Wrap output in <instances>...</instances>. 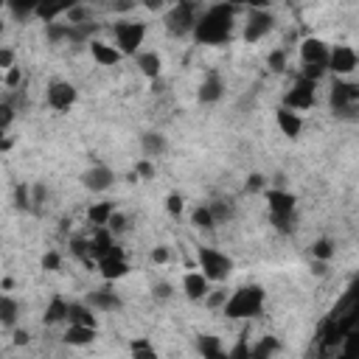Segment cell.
<instances>
[{
  "instance_id": "6da1fadb",
  "label": "cell",
  "mask_w": 359,
  "mask_h": 359,
  "mask_svg": "<svg viewBox=\"0 0 359 359\" xmlns=\"http://www.w3.org/2000/svg\"><path fill=\"white\" fill-rule=\"evenodd\" d=\"M233 29H236V6L219 0V3L200 12L191 37L200 45H225L233 37Z\"/></svg>"
},
{
  "instance_id": "7a4b0ae2",
  "label": "cell",
  "mask_w": 359,
  "mask_h": 359,
  "mask_svg": "<svg viewBox=\"0 0 359 359\" xmlns=\"http://www.w3.org/2000/svg\"><path fill=\"white\" fill-rule=\"evenodd\" d=\"M264 303H267L264 286L247 284V286H239L236 292L228 295V300L222 306V314L228 320H253V317H258L264 312Z\"/></svg>"
},
{
  "instance_id": "3957f363",
  "label": "cell",
  "mask_w": 359,
  "mask_h": 359,
  "mask_svg": "<svg viewBox=\"0 0 359 359\" xmlns=\"http://www.w3.org/2000/svg\"><path fill=\"white\" fill-rule=\"evenodd\" d=\"M267 191V211H270V222L275 225L278 233H292L295 230V208H298V197L289 194L286 189H264Z\"/></svg>"
},
{
  "instance_id": "277c9868",
  "label": "cell",
  "mask_w": 359,
  "mask_h": 359,
  "mask_svg": "<svg viewBox=\"0 0 359 359\" xmlns=\"http://www.w3.org/2000/svg\"><path fill=\"white\" fill-rule=\"evenodd\" d=\"M328 107H331V112L337 118L353 121L356 110H359V85L345 82V79L337 76V82L331 85V93H328Z\"/></svg>"
},
{
  "instance_id": "5b68a950",
  "label": "cell",
  "mask_w": 359,
  "mask_h": 359,
  "mask_svg": "<svg viewBox=\"0 0 359 359\" xmlns=\"http://www.w3.org/2000/svg\"><path fill=\"white\" fill-rule=\"evenodd\" d=\"M197 264H200V272L211 284H225L233 272V258L222 250H214V247H200L197 250Z\"/></svg>"
},
{
  "instance_id": "8992f818",
  "label": "cell",
  "mask_w": 359,
  "mask_h": 359,
  "mask_svg": "<svg viewBox=\"0 0 359 359\" xmlns=\"http://www.w3.org/2000/svg\"><path fill=\"white\" fill-rule=\"evenodd\" d=\"M197 17H200L197 3H191V0H180L177 6H171V9L166 12L163 23H166V31H168L171 37H180V40H183V37H191Z\"/></svg>"
},
{
  "instance_id": "52a82bcc",
  "label": "cell",
  "mask_w": 359,
  "mask_h": 359,
  "mask_svg": "<svg viewBox=\"0 0 359 359\" xmlns=\"http://www.w3.org/2000/svg\"><path fill=\"white\" fill-rule=\"evenodd\" d=\"M112 40H115V48L124 54V57H135L146 40V23L140 20H118L112 26Z\"/></svg>"
},
{
  "instance_id": "ba28073f",
  "label": "cell",
  "mask_w": 359,
  "mask_h": 359,
  "mask_svg": "<svg viewBox=\"0 0 359 359\" xmlns=\"http://www.w3.org/2000/svg\"><path fill=\"white\" fill-rule=\"evenodd\" d=\"M275 15L270 12V9H250V15H247V20H244V29H242V40L247 43V45H256V43H261L267 34H272L275 31Z\"/></svg>"
},
{
  "instance_id": "9c48e42d",
  "label": "cell",
  "mask_w": 359,
  "mask_h": 359,
  "mask_svg": "<svg viewBox=\"0 0 359 359\" xmlns=\"http://www.w3.org/2000/svg\"><path fill=\"white\" fill-rule=\"evenodd\" d=\"M314 101H317V82L303 79V76H298L295 85L284 93V107H289V110H295V112L312 110Z\"/></svg>"
},
{
  "instance_id": "30bf717a",
  "label": "cell",
  "mask_w": 359,
  "mask_h": 359,
  "mask_svg": "<svg viewBox=\"0 0 359 359\" xmlns=\"http://www.w3.org/2000/svg\"><path fill=\"white\" fill-rule=\"evenodd\" d=\"M76 98H79V90H76V85H71L68 79H54V82L45 87V104H48L54 112H68V110H73Z\"/></svg>"
},
{
  "instance_id": "8fae6325",
  "label": "cell",
  "mask_w": 359,
  "mask_h": 359,
  "mask_svg": "<svg viewBox=\"0 0 359 359\" xmlns=\"http://www.w3.org/2000/svg\"><path fill=\"white\" fill-rule=\"evenodd\" d=\"M79 183H82V189H87L90 194H104V191H110V189L115 186V171H112L110 166H104V163H93L90 168L82 171Z\"/></svg>"
},
{
  "instance_id": "7c38bea8",
  "label": "cell",
  "mask_w": 359,
  "mask_h": 359,
  "mask_svg": "<svg viewBox=\"0 0 359 359\" xmlns=\"http://www.w3.org/2000/svg\"><path fill=\"white\" fill-rule=\"evenodd\" d=\"M356 65H359V57H356V51L351 45H334L328 51V71L334 76L345 79V76H351L356 71Z\"/></svg>"
},
{
  "instance_id": "4fadbf2b",
  "label": "cell",
  "mask_w": 359,
  "mask_h": 359,
  "mask_svg": "<svg viewBox=\"0 0 359 359\" xmlns=\"http://www.w3.org/2000/svg\"><path fill=\"white\" fill-rule=\"evenodd\" d=\"M96 270L101 272V278H104V281H118V278H124V275L129 272V261L124 258L121 247L115 244L107 256H101V258L96 261Z\"/></svg>"
},
{
  "instance_id": "5bb4252c",
  "label": "cell",
  "mask_w": 359,
  "mask_h": 359,
  "mask_svg": "<svg viewBox=\"0 0 359 359\" xmlns=\"http://www.w3.org/2000/svg\"><path fill=\"white\" fill-rule=\"evenodd\" d=\"M225 96V79L217 73V71H208L205 79L200 82V90H197V101L211 107V104H219Z\"/></svg>"
},
{
  "instance_id": "9a60e30c",
  "label": "cell",
  "mask_w": 359,
  "mask_h": 359,
  "mask_svg": "<svg viewBox=\"0 0 359 359\" xmlns=\"http://www.w3.org/2000/svg\"><path fill=\"white\" fill-rule=\"evenodd\" d=\"M328 45L320 40V37H309V40H303V45H300V62L303 65H320V68H325L328 71Z\"/></svg>"
},
{
  "instance_id": "2e32d148",
  "label": "cell",
  "mask_w": 359,
  "mask_h": 359,
  "mask_svg": "<svg viewBox=\"0 0 359 359\" xmlns=\"http://www.w3.org/2000/svg\"><path fill=\"white\" fill-rule=\"evenodd\" d=\"M93 312H118L124 303H121V298H118V292H112L110 286H101V289H93L90 295H87V300H85Z\"/></svg>"
},
{
  "instance_id": "e0dca14e",
  "label": "cell",
  "mask_w": 359,
  "mask_h": 359,
  "mask_svg": "<svg viewBox=\"0 0 359 359\" xmlns=\"http://www.w3.org/2000/svg\"><path fill=\"white\" fill-rule=\"evenodd\" d=\"M76 3H79V0H40L34 17H40L43 23H54L62 15H68V9H73Z\"/></svg>"
},
{
  "instance_id": "ac0fdd59",
  "label": "cell",
  "mask_w": 359,
  "mask_h": 359,
  "mask_svg": "<svg viewBox=\"0 0 359 359\" xmlns=\"http://www.w3.org/2000/svg\"><path fill=\"white\" fill-rule=\"evenodd\" d=\"M275 121H278V129L286 135V138H300V132H303V118H300V112H295V110H289V107H278L275 110Z\"/></svg>"
},
{
  "instance_id": "d6986e66",
  "label": "cell",
  "mask_w": 359,
  "mask_h": 359,
  "mask_svg": "<svg viewBox=\"0 0 359 359\" xmlns=\"http://www.w3.org/2000/svg\"><path fill=\"white\" fill-rule=\"evenodd\" d=\"M90 57H93L96 65H101V68H112V65H118V62L124 59V54H121L115 45L104 43V40H90Z\"/></svg>"
},
{
  "instance_id": "ffe728a7",
  "label": "cell",
  "mask_w": 359,
  "mask_h": 359,
  "mask_svg": "<svg viewBox=\"0 0 359 359\" xmlns=\"http://www.w3.org/2000/svg\"><path fill=\"white\" fill-rule=\"evenodd\" d=\"M135 65H138V71H140L149 82H154V79L163 76V59H160L157 51H138V54H135Z\"/></svg>"
},
{
  "instance_id": "44dd1931",
  "label": "cell",
  "mask_w": 359,
  "mask_h": 359,
  "mask_svg": "<svg viewBox=\"0 0 359 359\" xmlns=\"http://www.w3.org/2000/svg\"><path fill=\"white\" fill-rule=\"evenodd\" d=\"M208 289H211V281H208L203 272H186V275H183V292H186L189 300L200 303V300L208 295Z\"/></svg>"
},
{
  "instance_id": "7402d4cb",
  "label": "cell",
  "mask_w": 359,
  "mask_h": 359,
  "mask_svg": "<svg viewBox=\"0 0 359 359\" xmlns=\"http://www.w3.org/2000/svg\"><path fill=\"white\" fill-rule=\"evenodd\" d=\"M140 149H143V154L149 157V160H157V157H163L166 152H168V138L163 135V132H143L140 135Z\"/></svg>"
},
{
  "instance_id": "603a6c76",
  "label": "cell",
  "mask_w": 359,
  "mask_h": 359,
  "mask_svg": "<svg viewBox=\"0 0 359 359\" xmlns=\"http://www.w3.org/2000/svg\"><path fill=\"white\" fill-rule=\"evenodd\" d=\"M93 339H96V328H93V325L68 323V331H65V342H68V345L85 348V345H93Z\"/></svg>"
},
{
  "instance_id": "cb8c5ba5",
  "label": "cell",
  "mask_w": 359,
  "mask_h": 359,
  "mask_svg": "<svg viewBox=\"0 0 359 359\" xmlns=\"http://www.w3.org/2000/svg\"><path fill=\"white\" fill-rule=\"evenodd\" d=\"M112 247H115V236L110 233V228H96V230H93V236H90L93 258L98 261V258H101V256H107Z\"/></svg>"
},
{
  "instance_id": "d4e9b609",
  "label": "cell",
  "mask_w": 359,
  "mask_h": 359,
  "mask_svg": "<svg viewBox=\"0 0 359 359\" xmlns=\"http://www.w3.org/2000/svg\"><path fill=\"white\" fill-rule=\"evenodd\" d=\"M68 320V300L65 298H51V303L45 306V314H43V323L45 325H59Z\"/></svg>"
},
{
  "instance_id": "484cf974",
  "label": "cell",
  "mask_w": 359,
  "mask_h": 359,
  "mask_svg": "<svg viewBox=\"0 0 359 359\" xmlns=\"http://www.w3.org/2000/svg\"><path fill=\"white\" fill-rule=\"evenodd\" d=\"M65 323H76V325H98L93 309L87 303H68V320Z\"/></svg>"
},
{
  "instance_id": "4316f807",
  "label": "cell",
  "mask_w": 359,
  "mask_h": 359,
  "mask_svg": "<svg viewBox=\"0 0 359 359\" xmlns=\"http://www.w3.org/2000/svg\"><path fill=\"white\" fill-rule=\"evenodd\" d=\"M17 317H20V303L12 295H0V325L15 328Z\"/></svg>"
},
{
  "instance_id": "83f0119b",
  "label": "cell",
  "mask_w": 359,
  "mask_h": 359,
  "mask_svg": "<svg viewBox=\"0 0 359 359\" xmlns=\"http://www.w3.org/2000/svg\"><path fill=\"white\" fill-rule=\"evenodd\" d=\"M45 40L59 45V43H73V26L71 23H45Z\"/></svg>"
},
{
  "instance_id": "f1b7e54d",
  "label": "cell",
  "mask_w": 359,
  "mask_h": 359,
  "mask_svg": "<svg viewBox=\"0 0 359 359\" xmlns=\"http://www.w3.org/2000/svg\"><path fill=\"white\" fill-rule=\"evenodd\" d=\"M112 211H115V205H112V203H96V205H90V208H87V222H90L93 228H104V225L110 222Z\"/></svg>"
},
{
  "instance_id": "f546056e",
  "label": "cell",
  "mask_w": 359,
  "mask_h": 359,
  "mask_svg": "<svg viewBox=\"0 0 359 359\" xmlns=\"http://www.w3.org/2000/svg\"><path fill=\"white\" fill-rule=\"evenodd\" d=\"M197 351H200L203 356H208V359H217V356L225 353L219 337H214V334H200V337H197Z\"/></svg>"
},
{
  "instance_id": "4dcf8cb0",
  "label": "cell",
  "mask_w": 359,
  "mask_h": 359,
  "mask_svg": "<svg viewBox=\"0 0 359 359\" xmlns=\"http://www.w3.org/2000/svg\"><path fill=\"white\" fill-rule=\"evenodd\" d=\"M37 3L40 0H6V9L12 12L15 20H29V17H34Z\"/></svg>"
},
{
  "instance_id": "1f68e13d",
  "label": "cell",
  "mask_w": 359,
  "mask_h": 359,
  "mask_svg": "<svg viewBox=\"0 0 359 359\" xmlns=\"http://www.w3.org/2000/svg\"><path fill=\"white\" fill-rule=\"evenodd\" d=\"M309 253H312V258H314V261H325V264H328V261L334 258L337 247H334V242H331L328 236H323V239H314V242H312Z\"/></svg>"
},
{
  "instance_id": "d6a6232c",
  "label": "cell",
  "mask_w": 359,
  "mask_h": 359,
  "mask_svg": "<svg viewBox=\"0 0 359 359\" xmlns=\"http://www.w3.org/2000/svg\"><path fill=\"white\" fill-rule=\"evenodd\" d=\"M208 208H211V214H214V222H217V225L230 222V219H233V214H236V208H233V203H230V200H211V203H208Z\"/></svg>"
},
{
  "instance_id": "836d02e7",
  "label": "cell",
  "mask_w": 359,
  "mask_h": 359,
  "mask_svg": "<svg viewBox=\"0 0 359 359\" xmlns=\"http://www.w3.org/2000/svg\"><path fill=\"white\" fill-rule=\"evenodd\" d=\"M191 225H194L197 230H214V228H217V222H214V214H211L208 203H205V205H197V208L191 211Z\"/></svg>"
},
{
  "instance_id": "e575fe53",
  "label": "cell",
  "mask_w": 359,
  "mask_h": 359,
  "mask_svg": "<svg viewBox=\"0 0 359 359\" xmlns=\"http://www.w3.org/2000/svg\"><path fill=\"white\" fill-rule=\"evenodd\" d=\"M278 351H281V342L275 337H261L258 345H250V356H256V359H267V356L278 353Z\"/></svg>"
},
{
  "instance_id": "d590c367",
  "label": "cell",
  "mask_w": 359,
  "mask_h": 359,
  "mask_svg": "<svg viewBox=\"0 0 359 359\" xmlns=\"http://www.w3.org/2000/svg\"><path fill=\"white\" fill-rule=\"evenodd\" d=\"M15 208L17 211H31L34 203H31V189L29 186H17L15 189Z\"/></svg>"
},
{
  "instance_id": "8d00e7d4",
  "label": "cell",
  "mask_w": 359,
  "mask_h": 359,
  "mask_svg": "<svg viewBox=\"0 0 359 359\" xmlns=\"http://www.w3.org/2000/svg\"><path fill=\"white\" fill-rule=\"evenodd\" d=\"M104 228H110V233H112V236H118V233H124V230L129 228V219H126V214H121V211L115 208V211H112V217H110V222H107Z\"/></svg>"
},
{
  "instance_id": "74e56055",
  "label": "cell",
  "mask_w": 359,
  "mask_h": 359,
  "mask_svg": "<svg viewBox=\"0 0 359 359\" xmlns=\"http://www.w3.org/2000/svg\"><path fill=\"white\" fill-rule=\"evenodd\" d=\"M171 295H174V286H171L168 281H154V284H152V298H154L157 303L171 300Z\"/></svg>"
},
{
  "instance_id": "f35d334b",
  "label": "cell",
  "mask_w": 359,
  "mask_h": 359,
  "mask_svg": "<svg viewBox=\"0 0 359 359\" xmlns=\"http://www.w3.org/2000/svg\"><path fill=\"white\" fill-rule=\"evenodd\" d=\"M15 118H17L15 104H9V101H0V129L6 132V129L15 124Z\"/></svg>"
},
{
  "instance_id": "ab89813d",
  "label": "cell",
  "mask_w": 359,
  "mask_h": 359,
  "mask_svg": "<svg viewBox=\"0 0 359 359\" xmlns=\"http://www.w3.org/2000/svg\"><path fill=\"white\" fill-rule=\"evenodd\" d=\"M267 68H270L272 73H284V71H286V51H284V48L272 51V54L267 57Z\"/></svg>"
},
{
  "instance_id": "60d3db41",
  "label": "cell",
  "mask_w": 359,
  "mask_h": 359,
  "mask_svg": "<svg viewBox=\"0 0 359 359\" xmlns=\"http://www.w3.org/2000/svg\"><path fill=\"white\" fill-rule=\"evenodd\" d=\"M157 174V168H154V160H149V157H143V160H138V166H135V171H132V177L135 180H152Z\"/></svg>"
},
{
  "instance_id": "b9f144b4",
  "label": "cell",
  "mask_w": 359,
  "mask_h": 359,
  "mask_svg": "<svg viewBox=\"0 0 359 359\" xmlns=\"http://www.w3.org/2000/svg\"><path fill=\"white\" fill-rule=\"evenodd\" d=\"M166 211H168L171 217H183V211H186L183 194H168V197H166Z\"/></svg>"
},
{
  "instance_id": "7bdbcfd3",
  "label": "cell",
  "mask_w": 359,
  "mask_h": 359,
  "mask_svg": "<svg viewBox=\"0 0 359 359\" xmlns=\"http://www.w3.org/2000/svg\"><path fill=\"white\" fill-rule=\"evenodd\" d=\"M203 300H205L208 309H222L225 300H228V292H225V289H208V295H205Z\"/></svg>"
},
{
  "instance_id": "ee69618b",
  "label": "cell",
  "mask_w": 359,
  "mask_h": 359,
  "mask_svg": "<svg viewBox=\"0 0 359 359\" xmlns=\"http://www.w3.org/2000/svg\"><path fill=\"white\" fill-rule=\"evenodd\" d=\"M129 353H135V356H154L157 351H154V345L149 339H132L129 342Z\"/></svg>"
},
{
  "instance_id": "f6af8a7d",
  "label": "cell",
  "mask_w": 359,
  "mask_h": 359,
  "mask_svg": "<svg viewBox=\"0 0 359 359\" xmlns=\"http://www.w3.org/2000/svg\"><path fill=\"white\" fill-rule=\"evenodd\" d=\"M267 186H270V183H267L264 174H250L247 183H244V191H247V194H258V191H264Z\"/></svg>"
},
{
  "instance_id": "bcb514c9",
  "label": "cell",
  "mask_w": 359,
  "mask_h": 359,
  "mask_svg": "<svg viewBox=\"0 0 359 359\" xmlns=\"http://www.w3.org/2000/svg\"><path fill=\"white\" fill-rule=\"evenodd\" d=\"M59 267H62V256H59L57 250H48V253L43 256V270H45V272H59Z\"/></svg>"
},
{
  "instance_id": "7dc6e473",
  "label": "cell",
  "mask_w": 359,
  "mask_h": 359,
  "mask_svg": "<svg viewBox=\"0 0 359 359\" xmlns=\"http://www.w3.org/2000/svg\"><path fill=\"white\" fill-rule=\"evenodd\" d=\"M65 17H68V23H73V26H76V23H90V12H87L85 6H79V3H76L73 9H68Z\"/></svg>"
},
{
  "instance_id": "c3c4849f",
  "label": "cell",
  "mask_w": 359,
  "mask_h": 359,
  "mask_svg": "<svg viewBox=\"0 0 359 359\" xmlns=\"http://www.w3.org/2000/svg\"><path fill=\"white\" fill-rule=\"evenodd\" d=\"M228 356H233V359H242V356H250V345H247V331L242 334V339H239V345L236 348H230V353Z\"/></svg>"
},
{
  "instance_id": "681fc988",
  "label": "cell",
  "mask_w": 359,
  "mask_h": 359,
  "mask_svg": "<svg viewBox=\"0 0 359 359\" xmlns=\"http://www.w3.org/2000/svg\"><path fill=\"white\" fill-rule=\"evenodd\" d=\"M168 258H171V253H168V247H163V244L149 253V261H152V264H166Z\"/></svg>"
},
{
  "instance_id": "f907efd6",
  "label": "cell",
  "mask_w": 359,
  "mask_h": 359,
  "mask_svg": "<svg viewBox=\"0 0 359 359\" xmlns=\"http://www.w3.org/2000/svg\"><path fill=\"white\" fill-rule=\"evenodd\" d=\"M15 68V51L12 48H0V71Z\"/></svg>"
},
{
  "instance_id": "816d5d0a",
  "label": "cell",
  "mask_w": 359,
  "mask_h": 359,
  "mask_svg": "<svg viewBox=\"0 0 359 359\" xmlns=\"http://www.w3.org/2000/svg\"><path fill=\"white\" fill-rule=\"evenodd\" d=\"M20 82H23V73H20V68H9V71H6V87H12V90H15Z\"/></svg>"
},
{
  "instance_id": "f5cc1de1",
  "label": "cell",
  "mask_w": 359,
  "mask_h": 359,
  "mask_svg": "<svg viewBox=\"0 0 359 359\" xmlns=\"http://www.w3.org/2000/svg\"><path fill=\"white\" fill-rule=\"evenodd\" d=\"M29 342H31V334L15 325V345H29Z\"/></svg>"
},
{
  "instance_id": "db71d44e",
  "label": "cell",
  "mask_w": 359,
  "mask_h": 359,
  "mask_svg": "<svg viewBox=\"0 0 359 359\" xmlns=\"http://www.w3.org/2000/svg\"><path fill=\"white\" fill-rule=\"evenodd\" d=\"M242 3H250L253 9H267V6H270V0H242Z\"/></svg>"
},
{
  "instance_id": "11a10c76",
  "label": "cell",
  "mask_w": 359,
  "mask_h": 359,
  "mask_svg": "<svg viewBox=\"0 0 359 359\" xmlns=\"http://www.w3.org/2000/svg\"><path fill=\"white\" fill-rule=\"evenodd\" d=\"M149 9H163V0H146Z\"/></svg>"
},
{
  "instance_id": "9f6ffc18",
  "label": "cell",
  "mask_w": 359,
  "mask_h": 359,
  "mask_svg": "<svg viewBox=\"0 0 359 359\" xmlns=\"http://www.w3.org/2000/svg\"><path fill=\"white\" fill-rule=\"evenodd\" d=\"M3 31H6V23H3V20H0V34H3Z\"/></svg>"
},
{
  "instance_id": "6f0895ef",
  "label": "cell",
  "mask_w": 359,
  "mask_h": 359,
  "mask_svg": "<svg viewBox=\"0 0 359 359\" xmlns=\"http://www.w3.org/2000/svg\"><path fill=\"white\" fill-rule=\"evenodd\" d=\"M0 9H6V0H0Z\"/></svg>"
},
{
  "instance_id": "680465c9",
  "label": "cell",
  "mask_w": 359,
  "mask_h": 359,
  "mask_svg": "<svg viewBox=\"0 0 359 359\" xmlns=\"http://www.w3.org/2000/svg\"><path fill=\"white\" fill-rule=\"evenodd\" d=\"M3 138H6V132H3V129H0V140H3Z\"/></svg>"
}]
</instances>
